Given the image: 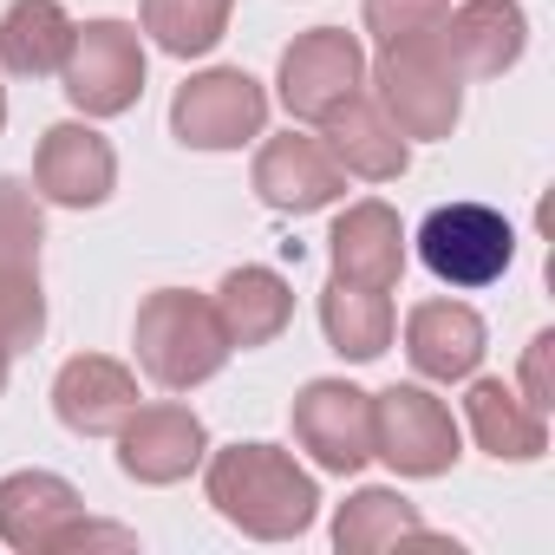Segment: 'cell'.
Masks as SVG:
<instances>
[{
  "label": "cell",
  "instance_id": "cell-1",
  "mask_svg": "<svg viewBox=\"0 0 555 555\" xmlns=\"http://www.w3.org/2000/svg\"><path fill=\"white\" fill-rule=\"evenodd\" d=\"M203 490L222 522L255 542H295L321 516V483L282 444H229L203 457Z\"/></svg>",
  "mask_w": 555,
  "mask_h": 555
},
{
  "label": "cell",
  "instance_id": "cell-2",
  "mask_svg": "<svg viewBox=\"0 0 555 555\" xmlns=\"http://www.w3.org/2000/svg\"><path fill=\"white\" fill-rule=\"evenodd\" d=\"M131 347H138V366L164 386V392H190L203 379H216L229 366V334L216 321V301L190 295V288H157L144 295L138 308V327H131Z\"/></svg>",
  "mask_w": 555,
  "mask_h": 555
},
{
  "label": "cell",
  "instance_id": "cell-3",
  "mask_svg": "<svg viewBox=\"0 0 555 555\" xmlns=\"http://www.w3.org/2000/svg\"><path fill=\"white\" fill-rule=\"evenodd\" d=\"M373 92H379V112H386L405 138H451V125L464 118V79H457V66L444 60L438 34L379 47Z\"/></svg>",
  "mask_w": 555,
  "mask_h": 555
},
{
  "label": "cell",
  "instance_id": "cell-4",
  "mask_svg": "<svg viewBox=\"0 0 555 555\" xmlns=\"http://www.w3.org/2000/svg\"><path fill=\"white\" fill-rule=\"evenodd\" d=\"M418 261L444 288H490L516 261V229L490 203H438L418 229Z\"/></svg>",
  "mask_w": 555,
  "mask_h": 555
},
{
  "label": "cell",
  "instance_id": "cell-5",
  "mask_svg": "<svg viewBox=\"0 0 555 555\" xmlns=\"http://www.w3.org/2000/svg\"><path fill=\"white\" fill-rule=\"evenodd\" d=\"M268 125V92L242 66H209L170 99V131L183 151H242Z\"/></svg>",
  "mask_w": 555,
  "mask_h": 555
},
{
  "label": "cell",
  "instance_id": "cell-6",
  "mask_svg": "<svg viewBox=\"0 0 555 555\" xmlns=\"http://www.w3.org/2000/svg\"><path fill=\"white\" fill-rule=\"evenodd\" d=\"M373 457L392 477H444L457 464V425L451 405L425 386H386L373 392Z\"/></svg>",
  "mask_w": 555,
  "mask_h": 555
},
{
  "label": "cell",
  "instance_id": "cell-7",
  "mask_svg": "<svg viewBox=\"0 0 555 555\" xmlns=\"http://www.w3.org/2000/svg\"><path fill=\"white\" fill-rule=\"evenodd\" d=\"M60 79H66V99L86 118L131 112L138 92H144V40H138V27H125V21H86L73 34V53H66Z\"/></svg>",
  "mask_w": 555,
  "mask_h": 555
},
{
  "label": "cell",
  "instance_id": "cell-8",
  "mask_svg": "<svg viewBox=\"0 0 555 555\" xmlns=\"http://www.w3.org/2000/svg\"><path fill=\"white\" fill-rule=\"evenodd\" d=\"M288 425H295V444L334 477H353L373 464V392L347 379H308L295 392Z\"/></svg>",
  "mask_w": 555,
  "mask_h": 555
},
{
  "label": "cell",
  "instance_id": "cell-9",
  "mask_svg": "<svg viewBox=\"0 0 555 555\" xmlns=\"http://www.w3.org/2000/svg\"><path fill=\"white\" fill-rule=\"evenodd\" d=\"M274 86H282V105L301 118V125H321L334 105H347L360 86H366V53L347 27H314L301 34L288 53H282V73H274Z\"/></svg>",
  "mask_w": 555,
  "mask_h": 555
},
{
  "label": "cell",
  "instance_id": "cell-10",
  "mask_svg": "<svg viewBox=\"0 0 555 555\" xmlns=\"http://www.w3.org/2000/svg\"><path fill=\"white\" fill-rule=\"evenodd\" d=\"M203 457H209V431H203V418L190 405H170V399L164 405H138L118 425V470L131 483H151V490L183 483Z\"/></svg>",
  "mask_w": 555,
  "mask_h": 555
},
{
  "label": "cell",
  "instance_id": "cell-11",
  "mask_svg": "<svg viewBox=\"0 0 555 555\" xmlns=\"http://www.w3.org/2000/svg\"><path fill=\"white\" fill-rule=\"evenodd\" d=\"M340 190H347V170L327 157L321 138L288 131V138H268L255 151V196L282 216H314V209L340 203Z\"/></svg>",
  "mask_w": 555,
  "mask_h": 555
},
{
  "label": "cell",
  "instance_id": "cell-12",
  "mask_svg": "<svg viewBox=\"0 0 555 555\" xmlns=\"http://www.w3.org/2000/svg\"><path fill=\"white\" fill-rule=\"evenodd\" d=\"M438 47L457 79H503L529 47V21L516 0H457L438 27Z\"/></svg>",
  "mask_w": 555,
  "mask_h": 555
},
{
  "label": "cell",
  "instance_id": "cell-13",
  "mask_svg": "<svg viewBox=\"0 0 555 555\" xmlns=\"http://www.w3.org/2000/svg\"><path fill=\"white\" fill-rule=\"evenodd\" d=\"M34 183L60 209H99L118 190V151L92 125H53L34 157Z\"/></svg>",
  "mask_w": 555,
  "mask_h": 555
},
{
  "label": "cell",
  "instance_id": "cell-14",
  "mask_svg": "<svg viewBox=\"0 0 555 555\" xmlns=\"http://www.w3.org/2000/svg\"><path fill=\"white\" fill-rule=\"evenodd\" d=\"M53 412L73 438H118V425L138 412V373L105 353H79L53 379Z\"/></svg>",
  "mask_w": 555,
  "mask_h": 555
},
{
  "label": "cell",
  "instance_id": "cell-15",
  "mask_svg": "<svg viewBox=\"0 0 555 555\" xmlns=\"http://www.w3.org/2000/svg\"><path fill=\"white\" fill-rule=\"evenodd\" d=\"M79 516H86V503L60 470L0 477V542L21 548V555H60V542Z\"/></svg>",
  "mask_w": 555,
  "mask_h": 555
},
{
  "label": "cell",
  "instance_id": "cell-16",
  "mask_svg": "<svg viewBox=\"0 0 555 555\" xmlns=\"http://www.w3.org/2000/svg\"><path fill=\"white\" fill-rule=\"evenodd\" d=\"M321 144H327V157L347 170V177H366V183H392V177H405V164H412V138L379 112V99H366V92H353L347 105H334L327 118H321Z\"/></svg>",
  "mask_w": 555,
  "mask_h": 555
},
{
  "label": "cell",
  "instance_id": "cell-17",
  "mask_svg": "<svg viewBox=\"0 0 555 555\" xmlns=\"http://www.w3.org/2000/svg\"><path fill=\"white\" fill-rule=\"evenodd\" d=\"M327 255H334V274L340 282H360V288H399V274H405V229L399 216L366 196V203H347L334 216V235H327Z\"/></svg>",
  "mask_w": 555,
  "mask_h": 555
},
{
  "label": "cell",
  "instance_id": "cell-18",
  "mask_svg": "<svg viewBox=\"0 0 555 555\" xmlns=\"http://www.w3.org/2000/svg\"><path fill=\"white\" fill-rule=\"evenodd\" d=\"M405 360L438 379V386H457L483 366V321L477 308L464 301H418L405 314Z\"/></svg>",
  "mask_w": 555,
  "mask_h": 555
},
{
  "label": "cell",
  "instance_id": "cell-19",
  "mask_svg": "<svg viewBox=\"0 0 555 555\" xmlns=\"http://www.w3.org/2000/svg\"><path fill=\"white\" fill-rule=\"evenodd\" d=\"M464 418L477 451H490L496 464H535L548 451V412H535L522 392H509L503 379H470L464 392Z\"/></svg>",
  "mask_w": 555,
  "mask_h": 555
},
{
  "label": "cell",
  "instance_id": "cell-20",
  "mask_svg": "<svg viewBox=\"0 0 555 555\" xmlns=\"http://www.w3.org/2000/svg\"><path fill=\"white\" fill-rule=\"evenodd\" d=\"M216 321H222L229 347H268V340H282L288 321H295V288L274 268L242 261V268L222 274V288H216Z\"/></svg>",
  "mask_w": 555,
  "mask_h": 555
},
{
  "label": "cell",
  "instance_id": "cell-21",
  "mask_svg": "<svg viewBox=\"0 0 555 555\" xmlns=\"http://www.w3.org/2000/svg\"><path fill=\"white\" fill-rule=\"evenodd\" d=\"M73 14L60 0H14L8 14H0V66L21 73V79H47L66 66L73 53Z\"/></svg>",
  "mask_w": 555,
  "mask_h": 555
},
{
  "label": "cell",
  "instance_id": "cell-22",
  "mask_svg": "<svg viewBox=\"0 0 555 555\" xmlns=\"http://www.w3.org/2000/svg\"><path fill=\"white\" fill-rule=\"evenodd\" d=\"M321 327H327V347L340 353V360H379L386 347H392V301H386V288H360V282H327V295H321Z\"/></svg>",
  "mask_w": 555,
  "mask_h": 555
},
{
  "label": "cell",
  "instance_id": "cell-23",
  "mask_svg": "<svg viewBox=\"0 0 555 555\" xmlns=\"http://www.w3.org/2000/svg\"><path fill=\"white\" fill-rule=\"evenodd\" d=\"M399 535H431L425 529V516L399 496V490H353L347 503H340V516H334V548H347V555H373V548H392Z\"/></svg>",
  "mask_w": 555,
  "mask_h": 555
},
{
  "label": "cell",
  "instance_id": "cell-24",
  "mask_svg": "<svg viewBox=\"0 0 555 555\" xmlns=\"http://www.w3.org/2000/svg\"><path fill=\"white\" fill-rule=\"evenodd\" d=\"M235 0H144V34L170 53V60H196L222 40Z\"/></svg>",
  "mask_w": 555,
  "mask_h": 555
},
{
  "label": "cell",
  "instance_id": "cell-25",
  "mask_svg": "<svg viewBox=\"0 0 555 555\" xmlns=\"http://www.w3.org/2000/svg\"><path fill=\"white\" fill-rule=\"evenodd\" d=\"M47 334V295H40V268H0V353H27Z\"/></svg>",
  "mask_w": 555,
  "mask_h": 555
},
{
  "label": "cell",
  "instance_id": "cell-26",
  "mask_svg": "<svg viewBox=\"0 0 555 555\" xmlns=\"http://www.w3.org/2000/svg\"><path fill=\"white\" fill-rule=\"evenodd\" d=\"M40 242H47L40 196L21 177H0V268H40Z\"/></svg>",
  "mask_w": 555,
  "mask_h": 555
},
{
  "label": "cell",
  "instance_id": "cell-27",
  "mask_svg": "<svg viewBox=\"0 0 555 555\" xmlns=\"http://www.w3.org/2000/svg\"><path fill=\"white\" fill-rule=\"evenodd\" d=\"M444 14H451V0H366V34L379 47H399V40L438 34Z\"/></svg>",
  "mask_w": 555,
  "mask_h": 555
},
{
  "label": "cell",
  "instance_id": "cell-28",
  "mask_svg": "<svg viewBox=\"0 0 555 555\" xmlns=\"http://www.w3.org/2000/svg\"><path fill=\"white\" fill-rule=\"evenodd\" d=\"M522 399H529L535 412L555 405V334H548V327L522 347Z\"/></svg>",
  "mask_w": 555,
  "mask_h": 555
},
{
  "label": "cell",
  "instance_id": "cell-29",
  "mask_svg": "<svg viewBox=\"0 0 555 555\" xmlns=\"http://www.w3.org/2000/svg\"><path fill=\"white\" fill-rule=\"evenodd\" d=\"M66 548H138V535H131V529H118V522H92V516H79V522L66 529L60 555H66Z\"/></svg>",
  "mask_w": 555,
  "mask_h": 555
},
{
  "label": "cell",
  "instance_id": "cell-30",
  "mask_svg": "<svg viewBox=\"0 0 555 555\" xmlns=\"http://www.w3.org/2000/svg\"><path fill=\"white\" fill-rule=\"evenodd\" d=\"M0 392H8V353H0Z\"/></svg>",
  "mask_w": 555,
  "mask_h": 555
},
{
  "label": "cell",
  "instance_id": "cell-31",
  "mask_svg": "<svg viewBox=\"0 0 555 555\" xmlns=\"http://www.w3.org/2000/svg\"><path fill=\"white\" fill-rule=\"evenodd\" d=\"M0 125H8V86H0Z\"/></svg>",
  "mask_w": 555,
  "mask_h": 555
}]
</instances>
